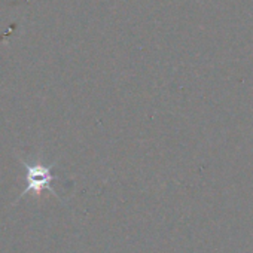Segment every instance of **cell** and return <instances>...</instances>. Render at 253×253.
<instances>
[{"label": "cell", "instance_id": "cell-1", "mask_svg": "<svg viewBox=\"0 0 253 253\" xmlns=\"http://www.w3.org/2000/svg\"><path fill=\"white\" fill-rule=\"evenodd\" d=\"M21 166L26 170V180H27V186L24 188V191L20 194V197L14 201L12 206H15L20 200H23L26 195L33 194V195H41L43 191H49L54 197H57L58 200H61V197L55 192V189L51 186V182L55 180V176L51 173V169L57 164V161H54L49 166H45L42 163H27L24 161L21 157H18Z\"/></svg>", "mask_w": 253, "mask_h": 253}]
</instances>
